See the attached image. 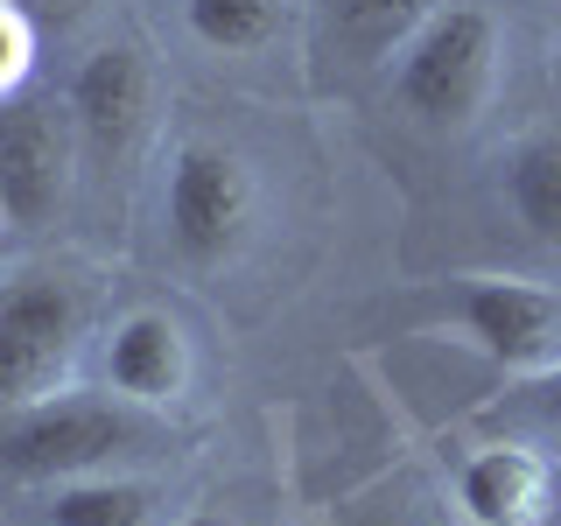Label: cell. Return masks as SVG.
Here are the masks:
<instances>
[{"instance_id": "obj_3", "label": "cell", "mask_w": 561, "mask_h": 526, "mask_svg": "<svg viewBox=\"0 0 561 526\" xmlns=\"http://www.w3.org/2000/svg\"><path fill=\"white\" fill-rule=\"evenodd\" d=\"M140 443V421L113 400H35L0 421V470L14 478H78Z\"/></svg>"}, {"instance_id": "obj_17", "label": "cell", "mask_w": 561, "mask_h": 526, "mask_svg": "<svg viewBox=\"0 0 561 526\" xmlns=\"http://www.w3.org/2000/svg\"><path fill=\"white\" fill-rule=\"evenodd\" d=\"M183 526H239V519H225V513H190Z\"/></svg>"}, {"instance_id": "obj_11", "label": "cell", "mask_w": 561, "mask_h": 526, "mask_svg": "<svg viewBox=\"0 0 561 526\" xmlns=\"http://www.w3.org/2000/svg\"><path fill=\"white\" fill-rule=\"evenodd\" d=\"M183 22L204 49L218 57H245V49H267L280 28V0H183Z\"/></svg>"}, {"instance_id": "obj_8", "label": "cell", "mask_w": 561, "mask_h": 526, "mask_svg": "<svg viewBox=\"0 0 561 526\" xmlns=\"http://www.w3.org/2000/svg\"><path fill=\"white\" fill-rule=\"evenodd\" d=\"M105 379H113L119 400H140V408H162V400L183 393L190 379V351H183V330L169 316H127L105 344Z\"/></svg>"}, {"instance_id": "obj_10", "label": "cell", "mask_w": 561, "mask_h": 526, "mask_svg": "<svg viewBox=\"0 0 561 526\" xmlns=\"http://www.w3.org/2000/svg\"><path fill=\"white\" fill-rule=\"evenodd\" d=\"M505 197L534 239H561V134H540L513 148L505 162Z\"/></svg>"}, {"instance_id": "obj_16", "label": "cell", "mask_w": 561, "mask_h": 526, "mask_svg": "<svg viewBox=\"0 0 561 526\" xmlns=\"http://www.w3.org/2000/svg\"><path fill=\"white\" fill-rule=\"evenodd\" d=\"M534 414L548 421V428H561V365H554V373L534 386Z\"/></svg>"}, {"instance_id": "obj_6", "label": "cell", "mask_w": 561, "mask_h": 526, "mask_svg": "<svg viewBox=\"0 0 561 526\" xmlns=\"http://www.w3.org/2000/svg\"><path fill=\"white\" fill-rule=\"evenodd\" d=\"M64 197V127L35 92H0V218L43 225Z\"/></svg>"}, {"instance_id": "obj_2", "label": "cell", "mask_w": 561, "mask_h": 526, "mask_svg": "<svg viewBox=\"0 0 561 526\" xmlns=\"http://www.w3.org/2000/svg\"><path fill=\"white\" fill-rule=\"evenodd\" d=\"M78 295L49 274H22L0 288V414L49 400L78 358Z\"/></svg>"}, {"instance_id": "obj_13", "label": "cell", "mask_w": 561, "mask_h": 526, "mask_svg": "<svg viewBox=\"0 0 561 526\" xmlns=\"http://www.w3.org/2000/svg\"><path fill=\"white\" fill-rule=\"evenodd\" d=\"M148 519V491L127 478H78L57 484L49 499V526H140Z\"/></svg>"}, {"instance_id": "obj_5", "label": "cell", "mask_w": 561, "mask_h": 526, "mask_svg": "<svg viewBox=\"0 0 561 526\" xmlns=\"http://www.w3.org/2000/svg\"><path fill=\"white\" fill-rule=\"evenodd\" d=\"M456 316L478 338L484 358L513 365V373H534L561 351V295L540 288V281H463L456 288Z\"/></svg>"}, {"instance_id": "obj_1", "label": "cell", "mask_w": 561, "mask_h": 526, "mask_svg": "<svg viewBox=\"0 0 561 526\" xmlns=\"http://www.w3.org/2000/svg\"><path fill=\"white\" fill-rule=\"evenodd\" d=\"M491 64H499V28L484 8H435L428 22L400 49V99L428 127L470 119L491 92Z\"/></svg>"}, {"instance_id": "obj_12", "label": "cell", "mask_w": 561, "mask_h": 526, "mask_svg": "<svg viewBox=\"0 0 561 526\" xmlns=\"http://www.w3.org/2000/svg\"><path fill=\"white\" fill-rule=\"evenodd\" d=\"M435 8H449V0H330V22H337V35L351 49L379 57V49L408 43Z\"/></svg>"}, {"instance_id": "obj_15", "label": "cell", "mask_w": 561, "mask_h": 526, "mask_svg": "<svg viewBox=\"0 0 561 526\" xmlns=\"http://www.w3.org/2000/svg\"><path fill=\"white\" fill-rule=\"evenodd\" d=\"M14 14H22L28 28H70L84 14V0H8Z\"/></svg>"}, {"instance_id": "obj_14", "label": "cell", "mask_w": 561, "mask_h": 526, "mask_svg": "<svg viewBox=\"0 0 561 526\" xmlns=\"http://www.w3.org/2000/svg\"><path fill=\"white\" fill-rule=\"evenodd\" d=\"M22 64H28V22L0 0V92L22 78Z\"/></svg>"}, {"instance_id": "obj_4", "label": "cell", "mask_w": 561, "mask_h": 526, "mask_svg": "<svg viewBox=\"0 0 561 526\" xmlns=\"http://www.w3.org/2000/svg\"><path fill=\"white\" fill-rule=\"evenodd\" d=\"M245 218H253V183H245L239 155L210 148V140H190L169 169V239L190 267H218L225 253L245 239Z\"/></svg>"}, {"instance_id": "obj_7", "label": "cell", "mask_w": 561, "mask_h": 526, "mask_svg": "<svg viewBox=\"0 0 561 526\" xmlns=\"http://www.w3.org/2000/svg\"><path fill=\"white\" fill-rule=\"evenodd\" d=\"M70 119H78L84 148L99 162L127 155L140 119H148V64H140V49H127V43L92 49L78 64V78H70Z\"/></svg>"}, {"instance_id": "obj_9", "label": "cell", "mask_w": 561, "mask_h": 526, "mask_svg": "<svg viewBox=\"0 0 561 526\" xmlns=\"http://www.w3.org/2000/svg\"><path fill=\"white\" fill-rule=\"evenodd\" d=\"M456 499L478 526H526L540 505V464L526 449H478L456 478Z\"/></svg>"}]
</instances>
